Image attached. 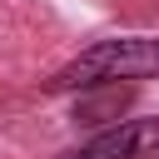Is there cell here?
I'll list each match as a JSON object with an SVG mask.
<instances>
[{
  "label": "cell",
  "instance_id": "cell-1",
  "mask_svg": "<svg viewBox=\"0 0 159 159\" xmlns=\"http://www.w3.org/2000/svg\"><path fill=\"white\" fill-rule=\"evenodd\" d=\"M159 75V40L149 35H119L80 50L50 89H94V84H119V80H154Z\"/></svg>",
  "mask_w": 159,
  "mask_h": 159
},
{
  "label": "cell",
  "instance_id": "cell-2",
  "mask_svg": "<svg viewBox=\"0 0 159 159\" xmlns=\"http://www.w3.org/2000/svg\"><path fill=\"white\" fill-rule=\"evenodd\" d=\"M60 159H159V119H124Z\"/></svg>",
  "mask_w": 159,
  "mask_h": 159
}]
</instances>
